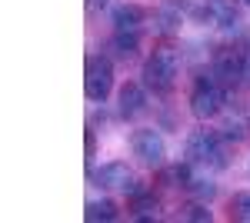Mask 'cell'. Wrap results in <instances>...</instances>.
Masks as SVG:
<instances>
[{
  "label": "cell",
  "mask_w": 250,
  "mask_h": 223,
  "mask_svg": "<svg viewBox=\"0 0 250 223\" xmlns=\"http://www.w3.org/2000/svg\"><path fill=\"white\" fill-rule=\"evenodd\" d=\"M90 223H97V220H104V223H110V220H117L120 217V206L114 203V200H90L87 203V213H83Z\"/></svg>",
  "instance_id": "11"
},
{
  "label": "cell",
  "mask_w": 250,
  "mask_h": 223,
  "mask_svg": "<svg viewBox=\"0 0 250 223\" xmlns=\"http://www.w3.org/2000/svg\"><path fill=\"white\" fill-rule=\"evenodd\" d=\"M117 110H120L124 120L140 117V113L147 110V93H144V87L140 83H124L120 93H117Z\"/></svg>",
  "instance_id": "8"
},
{
  "label": "cell",
  "mask_w": 250,
  "mask_h": 223,
  "mask_svg": "<svg viewBox=\"0 0 250 223\" xmlns=\"http://www.w3.org/2000/svg\"><path fill=\"white\" fill-rule=\"evenodd\" d=\"M190 110L197 120H213L224 110V90L213 77H197V83L190 90Z\"/></svg>",
  "instance_id": "4"
},
{
  "label": "cell",
  "mask_w": 250,
  "mask_h": 223,
  "mask_svg": "<svg viewBox=\"0 0 250 223\" xmlns=\"http://www.w3.org/2000/svg\"><path fill=\"white\" fill-rule=\"evenodd\" d=\"M187 160L197 167L224 170L227 167V153H224V137L213 130H193L187 137Z\"/></svg>",
  "instance_id": "2"
},
{
  "label": "cell",
  "mask_w": 250,
  "mask_h": 223,
  "mask_svg": "<svg viewBox=\"0 0 250 223\" xmlns=\"http://www.w3.org/2000/svg\"><path fill=\"white\" fill-rule=\"evenodd\" d=\"M83 150H87V163H90V170H94V157H97V133H94V130H87Z\"/></svg>",
  "instance_id": "19"
},
{
  "label": "cell",
  "mask_w": 250,
  "mask_h": 223,
  "mask_svg": "<svg viewBox=\"0 0 250 223\" xmlns=\"http://www.w3.org/2000/svg\"><path fill=\"white\" fill-rule=\"evenodd\" d=\"M110 3H114V0H87V7H90V10H107V7H110Z\"/></svg>",
  "instance_id": "21"
},
{
  "label": "cell",
  "mask_w": 250,
  "mask_h": 223,
  "mask_svg": "<svg viewBox=\"0 0 250 223\" xmlns=\"http://www.w3.org/2000/svg\"><path fill=\"white\" fill-rule=\"evenodd\" d=\"M157 20H160V30H177V23H180V10H160Z\"/></svg>",
  "instance_id": "17"
},
{
  "label": "cell",
  "mask_w": 250,
  "mask_h": 223,
  "mask_svg": "<svg viewBox=\"0 0 250 223\" xmlns=\"http://www.w3.org/2000/svg\"><path fill=\"white\" fill-rule=\"evenodd\" d=\"M190 193H197L200 200H210L213 193H217V186L207 183V180H193V183H190Z\"/></svg>",
  "instance_id": "18"
},
{
  "label": "cell",
  "mask_w": 250,
  "mask_h": 223,
  "mask_svg": "<svg viewBox=\"0 0 250 223\" xmlns=\"http://www.w3.org/2000/svg\"><path fill=\"white\" fill-rule=\"evenodd\" d=\"M247 123L244 120H227L224 127H220V137L227 140V143H240V140H247Z\"/></svg>",
  "instance_id": "15"
},
{
  "label": "cell",
  "mask_w": 250,
  "mask_h": 223,
  "mask_svg": "<svg viewBox=\"0 0 250 223\" xmlns=\"http://www.w3.org/2000/svg\"><path fill=\"white\" fill-rule=\"evenodd\" d=\"M90 180H94L97 186H104V190H124V193H140V183H137L134 170L127 167V163H120V160H114V163H104V167L90 170Z\"/></svg>",
  "instance_id": "6"
},
{
  "label": "cell",
  "mask_w": 250,
  "mask_h": 223,
  "mask_svg": "<svg viewBox=\"0 0 250 223\" xmlns=\"http://www.w3.org/2000/svg\"><path fill=\"white\" fill-rule=\"evenodd\" d=\"M114 47L124 57H134L137 47H140V34H117V30H114Z\"/></svg>",
  "instance_id": "16"
},
{
  "label": "cell",
  "mask_w": 250,
  "mask_h": 223,
  "mask_svg": "<svg viewBox=\"0 0 250 223\" xmlns=\"http://www.w3.org/2000/svg\"><path fill=\"white\" fill-rule=\"evenodd\" d=\"M207 7H210V17L220 30L233 34V30L240 27V7H237L233 0H207Z\"/></svg>",
  "instance_id": "10"
},
{
  "label": "cell",
  "mask_w": 250,
  "mask_h": 223,
  "mask_svg": "<svg viewBox=\"0 0 250 223\" xmlns=\"http://www.w3.org/2000/svg\"><path fill=\"white\" fill-rule=\"evenodd\" d=\"M144 23H147L144 7H137V3L114 7V30L117 34H144Z\"/></svg>",
  "instance_id": "9"
},
{
  "label": "cell",
  "mask_w": 250,
  "mask_h": 223,
  "mask_svg": "<svg viewBox=\"0 0 250 223\" xmlns=\"http://www.w3.org/2000/svg\"><path fill=\"white\" fill-rule=\"evenodd\" d=\"M213 80L227 90H233L240 80H247V54H240L233 47H220L213 54Z\"/></svg>",
  "instance_id": "5"
},
{
  "label": "cell",
  "mask_w": 250,
  "mask_h": 223,
  "mask_svg": "<svg viewBox=\"0 0 250 223\" xmlns=\"http://www.w3.org/2000/svg\"><path fill=\"white\" fill-rule=\"evenodd\" d=\"M187 220H213V213L210 210H204L200 203H193V206H187V213H184Z\"/></svg>",
  "instance_id": "20"
},
{
  "label": "cell",
  "mask_w": 250,
  "mask_h": 223,
  "mask_svg": "<svg viewBox=\"0 0 250 223\" xmlns=\"http://www.w3.org/2000/svg\"><path fill=\"white\" fill-rule=\"evenodd\" d=\"M240 3H244V7H250V0H240Z\"/></svg>",
  "instance_id": "23"
},
{
  "label": "cell",
  "mask_w": 250,
  "mask_h": 223,
  "mask_svg": "<svg viewBox=\"0 0 250 223\" xmlns=\"http://www.w3.org/2000/svg\"><path fill=\"white\" fill-rule=\"evenodd\" d=\"M177 74H180V57L173 47H157L154 54L147 57L144 63V87L154 93H170L173 83H177Z\"/></svg>",
  "instance_id": "1"
},
{
  "label": "cell",
  "mask_w": 250,
  "mask_h": 223,
  "mask_svg": "<svg viewBox=\"0 0 250 223\" xmlns=\"http://www.w3.org/2000/svg\"><path fill=\"white\" fill-rule=\"evenodd\" d=\"M247 83H250V54H247Z\"/></svg>",
  "instance_id": "22"
},
{
  "label": "cell",
  "mask_w": 250,
  "mask_h": 223,
  "mask_svg": "<svg viewBox=\"0 0 250 223\" xmlns=\"http://www.w3.org/2000/svg\"><path fill=\"white\" fill-rule=\"evenodd\" d=\"M230 217H233V220L250 223V190L233 193V200H230Z\"/></svg>",
  "instance_id": "14"
},
{
  "label": "cell",
  "mask_w": 250,
  "mask_h": 223,
  "mask_svg": "<svg viewBox=\"0 0 250 223\" xmlns=\"http://www.w3.org/2000/svg\"><path fill=\"white\" fill-rule=\"evenodd\" d=\"M130 147H134V157L144 167H164V160H167V143H164V137L157 130H150V127L134 130Z\"/></svg>",
  "instance_id": "7"
},
{
  "label": "cell",
  "mask_w": 250,
  "mask_h": 223,
  "mask_svg": "<svg viewBox=\"0 0 250 223\" xmlns=\"http://www.w3.org/2000/svg\"><path fill=\"white\" fill-rule=\"evenodd\" d=\"M157 197H144V193H134V203H130V210H134L137 220H147V217H157Z\"/></svg>",
  "instance_id": "13"
},
{
  "label": "cell",
  "mask_w": 250,
  "mask_h": 223,
  "mask_svg": "<svg viewBox=\"0 0 250 223\" xmlns=\"http://www.w3.org/2000/svg\"><path fill=\"white\" fill-rule=\"evenodd\" d=\"M114 90V63L104 54H90L87 57V67H83V93L87 100L104 103Z\"/></svg>",
  "instance_id": "3"
},
{
  "label": "cell",
  "mask_w": 250,
  "mask_h": 223,
  "mask_svg": "<svg viewBox=\"0 0 250 223\" xmlns=\"http://www.w3.org/2000/svg\"><path fill=\"white\" fill-rule=\"evenodd\" d=\"M164 180H167L170 186H184V190H190V183H193L190 163H177V167H170L167 173H164Z\"/></svg>",
  "instance_id": "12"
}]
</instances>
